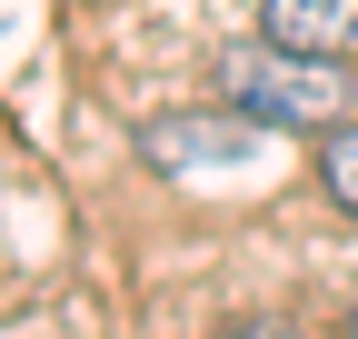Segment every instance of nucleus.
Wrapping results in <instances>:
<instances>
[{
	"instance_id": "f257e3e1",
	"label": "nucleus",
	"mask_w": 358,
	"mask_h": 339,
	"mask_svg": "<svg viewBox=\"0 0 358 339\" xmlns=\"http://www.w3.org/2000/svg\"><path fill=\"white\" fill-rule=\"evenodd\" d=\"M219 110H239V120H259V130H279V140H319L329 120L358 110V70L319 60V50L249 40V50L219 60Z\"/></svg>"
},
{
	"instance_id": "f03ea898",
	"label": "nucleus",
	"mask_w": 358,
	"mask_h": 339,
	"mask_svg": "<svg viewBox=\"0 0 358 339\" xmlns=\"http://www.w3.org/2000/svg\"><path fill=\"white\" fill-rule=\"evenodd\" d=\"M259 40L319 50V60H358V0H259Z\"/></svg>"
},
{
	"instance_id": "7ed1b4c3",
	"label": "nucleus",
	"mask_w": 358,
	"mask_h": 339,
	"mask_svg": "<svg viewBox=\"0 0 358 339\" xmlns=\"http://www.w3.org/2000/svg\"><path fill=\"white\" fill-rule=\"evenodd\" d=\"M319 190H329V200L348 209V220H358V110L319 130Z\"/></svg>"
},
{
	"instance_id": "20e7f679",
	"label": "nucleus",
	"mask_w": 358,
	"mask_h": 339,
	"mask_svg": "<svg viewBox=\"0 0 358 339\" xmlns=\"http://www.w3.org/2000/svg\"><path fill=\"white\" fill-rule=\"evenodd\" d=\"M209 339H308V329H289V319H229V329H209Z\"/></svg>"
},
{
	"instance_id": "39448f33",
	"label": "nucleus",
	"mask_w": 358,
	"mask_h": 339,
	"mask_svg": "<svg viewBox=\"0 0 358 339\" xmlns=\"http://www.w3.org/2000/svg\"><path fill=\"white\" fill-rule=\"evenodd\" d=\"M348 339H358V300H348Z\"/></svg>"
},
{
	"instance_id": "423d86ee",
	"label": "nucleus",
	"mask_w": 358,
	"mask_h": 339,
	"mask_svg": "<svg viewBox=\"0 0 358 339\" xmlns=\"http://www.w3.org/2000/svg\"><path fill=\"white\" fill-rule=\"evenodd\" d=\"M20 339H30V329H20Z\"/></svg>"
}]
</instances>
